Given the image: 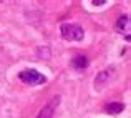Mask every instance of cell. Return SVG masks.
<instances>
[{"label":"cell","mask_w":131,"mask_h":118,"mask_svg":"<svg viewBox=\"0 0 131 118\" xmlns=\"http://www.w3.org/2000/svg\"><path fill=\"white\" fill-rule=\"evenodd\" d=\"M60 32H61V37L68 42H81L85 37L83 28L77 23H63L60 27Z\"/></svg>","instance_id":"1"},{"label":"cell","mask_w":131,"mask_h":118,"mask_svg":"<svg viewBox=\"0 0 131 118\" xmlns=\"http://www.w3.org/2000/svg\"><path fill=\"white\" fill-rule=\"evenodd\" d=\"M18 78L22 80L23 83H27V85H43V83L47 82L45 75H42L40 72H37V70H33V68H28V70L20 72Z\"/></svg>","instance_id":"2"},{"label":"cell","mask_w":131,"mask_h":118,"mask_svg":"<svg viewBox=\"0 0 131 118\" xmlns=\"http://www.w3.org/2000/svg\"><path fill=\"white\" fill-rule=\"evenodd\" d=\"M58 103H60V96L55 95V96H53V100H51L48 105H45L43 108L40 110V113H38V116H37V118H53L55 110H57Z\"/></svg>","instance_id":"3"},{"label":"cell","mask_w":131,"mask_h":118,"mask_svg":"<svg viewBox=\"0 0 131 118\" xmlns=\"http://www.w3.org/2000/svg\"><path fill=\"white\" fill-rule=\"evenodd\" d=\"M129 25H131V22H129V17L128 15H121L118 18V22H116V25H115V28H116V32L118 33H126V37H129Z\"/></svg>","instance_id":"4"},{"label":"cell","mask_w":131,"mask_h":118,"mask_svg":"<svg viewBox=\"0 0 131 118\" xmlns=\"http://www.w3.org/2000/svg\"><path fill=\"white\" fill-rule=\"evenodd\" d=\"M71 67L75 70H85L88 67V58L85 55H77V57L71 58Z\"/></svg>","instance_id":"5"},{"label":"cell","mask_w":131,"mask_h":118,"mask_svg":"<svg viewBox=\"0 0 131 118\" xmlns=\"http://www.w3.org/2000/svg\"><path fill=\"white\" fill-rule=\"evenodd\" d=\"M110 73H111L110 70H103V72H100V73L96 75V78H95V85L98 86V88H100V86H103L106 82H108V78H110Z\"/></svg>","instance_id":"6"},{"label":"cell","mask_w":131,"mask_h":118,"mask_svg":"<svg viewBox=\"0 0 131 118\" xmlns=\"http://www.w3.org/2000/svg\"><path fill=\"white\" fill-rule=\"evenodd\" d=\"M105 110L108 113H111V115H116V113H121L125 110V105L123 103H110V105H106Z\"/></svg>","instance_id":"7"},{"label":"cell","mask_w":131,"mask_h":118,"mask_svg":"<svg viewBox=\"0 0 131 118\" xmlns=\"http://www.w3.org/2000/svg\"><path fill=\"white\" fill-rule=\"evenodd\" d=\"M103 3H106V0H93V5H103Z\"/></svg>","instance_id":"8"}]
</instances>
